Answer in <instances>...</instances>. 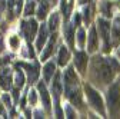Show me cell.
<instances>
[{"mask_svg": "<svg viewBox=\"0 0 120 119\" xmlns=\"http://www.w3.org/2000/svg\"><path fill=\"white\" fill-rule=\"evenodd\" d=\"M107 100H109V108L112 113H119L120 111V85L114 83L110 86L107 92Z\"/></svg>", "mask_w": 120, "mask_h": 119, "instance_id": "6da1fadb", "label": "cell"}, {"mask_svg": "<svg viewBox=\"0 0 120 119\" xmlns=\"http://www.w3.org/2000/svg\"><path fill=\"white\" fill-rule=\"evenodd\" d=\"M84 89H86V93H87V98H89L90 105H92L100 115H104V106H103V99H101V96L94 91L92 86H89V85H86Z\"/></svg>", "mask_w": 120, "mask_h": 119, "instance_id": "7a4b0ae2", "label": "cell"}, {"mask_svg": "<svg viewBox=\"0 0 120 119\" xmlns=\"http://www.w3.org/2000/svg\"><path fill=\"white\" fill-rule=\"evenodd\" d=\"M96 63L99 65V78L103 83H110V80L113 79V69L109 63V60H103L99 57V60H96Z\"/></svg>", "mask_w": 120, "mask_h": 119, "instance_id": "3957f363", "label": "cell"}, {"mask_svg": "<svg viewBox=\"0 0 120 119\" xmlns=\"http://www.w3.org/2000/svg\"><path fill=\"white\" fill-rule=\"evenodd\" d=\"M97 26H99V32L104 40V50H109V36H110V24L109 22H106L104 19H99L97 22Z\"/></svg>", "mask_w": 120, "mask_h": 119, "instance_id": "277c9868", "label": "cell"}, {"mask_svg": "<svg viewBox=\"0 0 120 119\" xmlns=\"http://www.w3.org/2000/svg\"><path fill=\"white\" fill-rule=\"evenodd\" d=\"M22 29H23V33H24L26 39L27 40H32L34 37V35H36V30H37V23H36V20L30 19L29 22H24L23 23Z\"/></svg>", "mask_w": 120, "mask_h": 119, "instance_id": "5b68a950", "label": "cell"}, {"mask_svg": "<svg viewBox=\"0 0 120 119\" xmlns=\"http://www.w3.org/2000/svg\"><path fill=\"white\" fill-rule=\"evenodd\" d=\"M66 95H67V98L74 103V105L80 106L82 100H80V95H79V91H77L76 85H66Z\"/></svg>", "mask_w": 120, "mask_h": 119, "instance_id": "8992f818", "label": "cell"}, {"mask_svg": "<svg viewBox=\"0 0 120 119\" xmlns=\"http://www.w3.org/2000/svg\"><path fill=\"white\" fill-rule=\"evenodd\" d=\"M74 63H76L77 69H79L82 73H84V72H86V65H87V56H86L83 52L76 53V57H74Z\"/></svg>", "mask_w": 120, "mask_h": 119, "instance_id": "52a82bcc", "label": "cell"}, {"mask_svg": "<svg viewBox=\"0 0 120 119\" xmlns=\"http://www.w3.org/2000/svg\"><path fill=\"white\" fill-rule=\"evenodd\" d=\"M46 39H47V29H46V26H44V24H41L40 32H39V37H37V40H36V48H37L39 50L43 49L44 43H46Z\"/></svg>", "mask_w": 120, "mask_h": 119, "instance_id": "ba28073f", "label": "cell"}, {"mask_svg": "<svg viewBox=\"0 0 120 119\" xmlns=\"http://www.w3.org/2000/svg\"><path fill=\"white\" fill-rule=\"evenodd\" d=\"M39 92L41 95V100H43V105L46 111H50V99H49V93L46 91V86L44 83H39Z\"/></svg>", "mask_w": 120, "mask_h": 119, "instance_id": "9c48e42d", "label": "cell"}, {"mask_svg": "<svg viewBox=\"0 0 120 119\" xmlns=\"http://www.w3.org/2000/svg\"><path fill=\"white\" fill-rule=\"evenodd\" d=\"M89 52H94L96 48H97V35H96V29L92 27V30H90V36H89Z\"/></svg>", "mask_w": 120, "mask_h": 119, "instance_id": "30bf717a", "label": "cell"}, {"mask_svg": "<svg viewBox=\"0 0 120 119\" xmlns=\"http://www.w3.org/2000/svg\"><path fill=\"white\" fill-rule=\"evenodd\" d=\"M64 80H66V85H77V78L73 67H69L64 72Z\"/></svg>", "mask_w": 120, "mask_h": 119, "instance_id": "8fae6325", "label": "cell"}, {"mask_svg": "<svg viewBox=\"0 0 120 119\" xmlns=\"http://www.w3.org/2000/svg\"><path fill=\"white\" fill-rule=\"evenodd\" d=\"M10 82H11L10 72H9V69H6V70L2 72V75H0V85H2L3 89H9L10 87Z\"/></svg>", "mask_w": 120, "mask_h": 119, "instance_id": "7c38bea8", "label": "cell"}, {"mask_svg": "<svg viewBox=\"0 0 120 119\" xmlns=\"http://www.w3.org/2000/svg\"><path fill=\"white\" fill-rule=\"evenodd\" d=\"M27 70H29V79H30V83H33L37 76H39V66L37 65H33V66H30V65H26Z\"/></svg>", "mask_w": 120, "mask_h": 119, "instance_id": "4fadbf2b", "label": "cell"}, {"mask_svg": "<svg viewBox=\"0 0 120 119\" xmlns=\"http://www.w3.org/2000/svg\"><path fill=\"white\" fill-rule=\"evenodd\" d=\"M43 73H44V79H46V82H49L52 79V76H53V73H54V63L53 62H49L46 66H44Z\"/></svg>", "mask_w": 120, "mask_h": 119, "instance_id": "5bb4252c", "label": "cell"}, {"mask_svg": "<svg viewBox=\"0 0 120 119\" xmlns=\"http://www.w3.org/2000/svg\"><path fill=\"white\" fill-rule=\"evenodd\" d=\"M67 60H69V50L63 46L62 49H60V52H59V65L64 66L67 63Z\"/></svg>", "mask_w": 120, "mask_h": 119, "instance_id": "9a60e30c", "label": "cell"}, {"mask_svg": "<svg viewBox=\"0 0 120 119\" xmlns=\"http://www.w3.org/2000/svg\"><path fill=\"white\" fill-rule=\"evenodd\" d=\"M54 43H56V36H53V37L50 39V42H49V44H47L46 50H44L43 55H41V60H46V59L50 56V53H52V50H53V48H54Z\"/></svg>", "mask_w": 120, "mask_h": 119, "instance_id": "2e32d148", "label": "cell"}, {"mask_svg": "<svg viewBox=\"0 0 120 119\" xmlns=\"http://www.w3.org/2000/svg\"><path fill=\"white\" fill-rule=\"evenodd\" d=\"M47 10H49V4L44 2V0H41V3H40V6H39V10H37V17H39V19H44Z\"/></svg>", "mask_w": 120, "mask_h": 119, "instance_id": "e0dca14e", "label": "cell"}, {"mask_svg": "<svg viewBox=\"0 0 120 119\" xmlns=\"http://www.w3.org/2000/svg\"><path fill=\"white\" fill-rule=\"evenodd\" d=\"M14 83H16V86H17L19 89L23 86V83H24V75H23V72H22V70H17L16 78H14Z\"/></svg>", "mask_w": 120, "mask_h": 119, "instance_id": "ac0fdd59", "label": "cell"}, {"mask_svg": "<svg viewBox=\"0 0 120 119\" xmlns=\"http://www.w3.org/2000/svg\"><path fill=\"white\" fill-rule=\"evenodd\" d=\"M34 7H36V3L33 0H29L27 4H26V9H24V14L26 16H30V14L34 13Z\"/></svg>", "mask_w": 120, "mask_h": 119, "instance_id": "d6986e66", "label": "cell"}, {"mask_svg": "<svg viewBox=\"0 0 120 119\" xmlns=\"http://www.w3.org/2000/svg\"><path fill=\"white\" fill-rule=\"evenodd\" d=\"M57 24H59V16H57V13H53L50 16V19H49V27L52 30H54L57 27Z\"/></svg>", "mask_w": 120, "mask_h": 119, "instance_id": "ffe728a7", "label": "cell"}, {"mask_svg": "<svg viewBox=\"0 0 120 119\" xmlns=\"http://www.w3.org/2000/svg\"><path fill=\"white\" fill-rule=\"evenodd\" d=\"M101 12H103V14L104 16H112V13H110V3L109 2H104L103 4H101Z\"/></svg>", "mask_w": 120, "mask_h": 119, "instance_id": "44dd1931", "label": "cell"}, {"mask_svg": "<svg viewBox=\"0 0 120 119\" xmlns=\"http://www.w3.org/2000/svg\"><path fill=\"white\" fill-rule=\"evenodd\" d=\"M9 44L11 49H17L19 48V37L17 36H11L10 40H9Z\"/></svg>", "mask_w": 120, "mask_h": 119, "instance_id": "7402d4cb", "label": "cell"}, {"mask_svg": "<svg viewBox=\"0 0 120 119\" xmlns=\"http://www.w3.org/2000/svg\"><path fill=\"white\" fill-rule=\"evenodd\" d=\"M66 40L70 43V44H73V30H71V27L69 26V27H66Z\"/></svg>", "mask_w": 120, "mask_h": 119, "instance_id": "603a6c76", "label": "cell"}, {"mask_svg": "<svg viewBox=\"0 0 120 119\" xmlns=\"http://www.w3.org/2000/svg\"><path fill=\"white\" fill-rule=\"evenodd\" d=\"M77 42H79V46L83 48V44H84V30L83 29H80L77 33Z\"/></svg>", "mask_w": 120, "mask_h": 119, "instance_id": "cb8c5ba5", "label": "cell"}, {"mask_svg": "<svg viewBox=\"0 0 120 119\" xmlns=\"http://www.w3.org/2000/svg\"><path fill=\"white\" fill-rule=\"evenodd\" d=\"M113 40L114 43H120V29L119 27L113 29Z\"/></svg>", "mask_w": 120, "mask_h": 119, "instance_id": "d4e9b609", "label": "cell"}, {"mask_svg": "<svg viewBox=\"0 0 120 119\" xmlns=\"http://www.w3.org/2000/svg\"><path fill=\"white\" fill-rule=\"evenodd\" d=\"M29 102H30V105H34V103L37 102V96H36L34 91H30L29 92Z\"/></svg>", "mask_w": 120, "mask_h": 119, "instance_id": "484cf974", "label": "cell"}, {"mask_svg": "<svg viewBox=\"0 0 120 119\" xmlns=\"http://www.w3.org/2000/svg\"><path fill=\"white\" fill-rule=\"evenodd\" d=\"M109 63H110V66H112L113 72H117V70H119V63L114 60V59H109Z\"/></svg>", "mask_w": 120, "mask_h": 119, "instance_id": "4316f807", "label": "cell"}, {"mask_svg": "<svg viewBox=\"0 0 120 119\" xmlns=\"http://www.w3.org/2000/svg\"><path fill=\"white\" fill-rule=\"evenodd\" d=\"M3 102L6 103L7 108H11V100H10V96L9 95H3Z\"/></svg>", "mask_w": 120, "mask_h": 119, "instance_id": "83f0119b", "label": "cell"}, {"mask_svg": "<svg viewBox=\"0 0 120 119\" xmlns=\"http://www.w3.org/2000/svg\"><path fill=\"white\" fill-rule=\"evenodd\" d=\"M22 6H23V0H16V13H17V14L20 13Z\"/></svg>", "mask_w": 120, "mask_h": 119, "instance_id": "f1b7e54d", "label": "cell"}, {"mask_svg": "<svg viewBox=\"0 0 120 119\" xmlns=\"http://www.w3.org/2000/svg\"><path fill=\"white\" fill-rule=\"evenodd\" d=\"M66 113H67V118H74V113L70 108H66Z\"/></svg>", "mask_w": 120, "mask_h": 119, "instance_id": "f546056e", "label": "cell"}, {"mask_svg": "<svg viewBox=\"0 0 120 119\" xmlns=\"http://www.w3.org/2000/svg\"><path fill=\"white\" fill-rule=\"evenodd\" d=\"M79 23H80V16H79V14H76V16H74V24L77 26Z\"/></svg>", "mask_w": 120, "mask_h": 119, "instance_id": "4dcf8cb0", "label": "cell"}, {"mask_svg": "<svg viewBox=\"0 0 120 119\" xmlns=\"http://www.w3.org/2000/svg\"><path fill=\"white\" fill-rule=\"evenodd\" d=\"M84 19H86V22H89V9L84 10Z\"/></svg>", "mask_w": 120, "mask_h": 119, "instance_id": "1f68e13d", "label": "cell"}, {"mask_svg": "<svg viewBox=\"0 0 120 119\" xmlns=\"http://www.w3.org/2000/svg\"><path fill=\"white\" fill-rule=\"evenodd\" d=\"M0 115H4V109H3V106H2V103H0Z\"/></svg>", "mask_w": 120, "mask_h": 119, "instance_id": "d6a6232c", "label": "cell"}, {"mask_svg": "<svg viewBox=\"0 0 120 119\" xmlns=\"http://www.w3.org/2000/svg\"><path fill=\"white\" fill-rule=\"evenodd\" d=\"M79 2H80V3H86V2H87V0H79Z\"/></svg>", "mask_w": 120, "mask_h": 119, "instance_id": "836d02e7", "label": "cell"}, {"mask_svg": "<svg viewBox=\"0 0 120 119\" xmlns=\"http://www.w3.org/2000/svg\"><path fill=\"white\" fill-rule=\"evenodd\" d=\"M119 23H120V19H119Z\"/></svg>", "mask_w": 120, "mask_h": 119, "instance_id": "e575fe53", "label": "cell"}, {"mask_svg": "<svg viewBox=\"0 0 120 119\" xmlns=\"http://www.w3.org/2000/svg\"><path fill=\"white\" fill-rule=\"evenodd\" d=\"M119 6H120V3H119Z\"/></svg>", "mask_w": 120, "mask_h": 119, "instance_id": "d590c367", "label": "cell"}, {"mask_svg": "<svg viewBox=\"0 0 120 119\" xmlns=\"http://www.w3.org/2000/svg\"><path fill=\"white\" fill-rule=\"evenodd\" d=\"M119 55H120V52H119Z\"/></svg>", "mask_w": 120, "mask_h": 119, "instance_id": "8d00e7d4", "label": "cell"}]
</instances>
